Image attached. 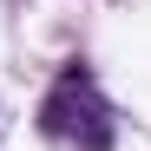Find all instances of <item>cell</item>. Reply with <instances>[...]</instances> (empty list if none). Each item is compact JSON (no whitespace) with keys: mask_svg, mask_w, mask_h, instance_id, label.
Here are the masks:
<instances>
[{"mask_svg":"<svg viewBox=\"0 0 151 151\" xmlns=\"http://www.w3.org/2000/svg\"><path fill=\"white\" fill-rule=\"evenodd\" d=\"M40 125H46V138H72L79 151H112V112L99 99L92 72H79V66H66V79L40 105Z\"/></svg>","mask_w":151,"mask_h":151,"instance_id":"obj_1","label":"cell"}]
</instances>
